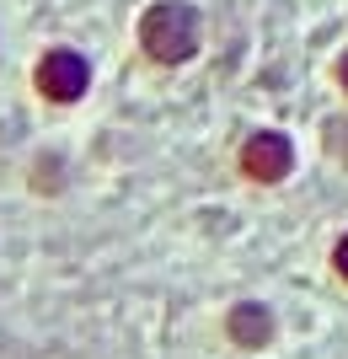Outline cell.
<instances>
[{"label": "cell", "instance_id": "obj_6", "mask_svg": "<svg viewBox=\"0 0 348 359\" xmlns=\"http://www.w3.org/2000/svg\"><path fill=\"white\" fill-rule=\"evenodd\" d=\"M333 263H337V273H343V279H348V236L337 241V252H333Z\"/></svg>", "mask_w": 348, "mask_h": 359}, {"label": "cell", "instance_id": "obj_2", "mask_svg": "<svg viewBox=\"0 0 348 359\" xmlns=\"http://www.w3.org/2000/svg\"><path fill=\"white\" fill-rule=\"evenodd\" d=\"M91 86V65L81 60L76 48H54L38 60V91H43L48 102H81Z\"/></svg>", "mask_w": 348, "mask_h": 359}, {"label": "cell", "instance_id": "obj_7", "mask_svg": "<svg viewBox=\"0 0 348 359\" xmlns=\"http://www.w3.org/2000/svg\"><path fill=\"white\" fill-rule=\"evenodd\" d=\"M337 75H343V86H348V54H343V65H337Z\"/></svg>", "mask_w": 348, "mask_h": 359}, {"label": "cell", "instance_id": "obj_5", "mask_svg": "<svg viewBox=\"0 0 348 359\" xmlns=\"http://www.w3.org/2000/svg\"><path fill=\"white\" fill-rule=\"evenodd\" d=\"M327 150H333V156H343V161H348V118L327 129Z\"/></svg>", "mask_w": 348, "mask_h": 359}, {"label": "cell", "instance_id": "obj_1", "mask_svg": "<svg viewBox=\"0 0 348 359\" xmlns=\"http://www.w3.org/2000/svg\"><path fill=\"white\" fill-rule=\"evenodd\" d=\"M198 11L188 6V0H161V6H151V11L139 16V43H145V54L161 65H182L198 54Z\"/></svg>", "mask_w": 348, "mask_h": 359}, {"label": "cell", "instance_id": "obj_3", "mask_svg": "<svg viewBox=\"0 0 348 359\" xmlns=\"http://www.w3.org/2000/svg\"><path fill=\"white\" fill-rule=\"evenodd\" d=\"M289 161H295V150L273 129H263V135H252L242 145V166H246V177H258V182H279L289 172Z\"/></svg>", "mask_w": 348, "mask_h": 359}, {"label": "cell", "instance_id": "obj_4", "mask_svg": "<svg viewBox=\"0 0 348 359\" xmlns=\"http://www.w3.org/2000/svg\"><path fill=\"white\" fill-rule=\"evenodd\" d=\"M230 338H236V344H246V348H263L273 338V316L263 311L258 300H246V306H236V311H230Z\"/></svg>", "mask_w": 348, "mask_h": 359}]
</instances>
